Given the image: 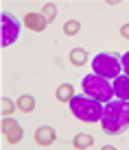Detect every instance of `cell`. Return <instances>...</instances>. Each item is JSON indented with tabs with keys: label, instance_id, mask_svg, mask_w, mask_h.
<instances>
[{
	"label": "cell",
	"instance_id": "7a4b0ae2",
	"mask_svg": "<svg viewBox=\"0 0 129 150\" xmlns=\"http://www.w3.org/2000/svg\"><path fill=\"white\" fill-rule=\"evenodd\" d=\"M68 107H70L72 115L79 122H85V124H99L101 113H103V102L94 100V98H90L85 94H79V96L75 94L68 100Z\"/></svg>",
	"mask_w": 129,
	"mask_h": 150
},
{
	"label": "cell",
	"instance_id": "30bf717a",
	"mask_svg": "<svg viewBox=\"0 0 129 150\" xmlns=\"http://www.w3.org/2000/svg\"><path fill=\"white\" fill-rule=\"evenodd\" d=\"M15 109L18 111H22V113H31L35 109V96H31V94H22L15 100Z\"/></svg>",
	"mask_w": 129,
	"mask_h": 150
},
{
	"label": "cell",
	"instance_id": "6da1fadb",
	"mask_svg": "<svg viewBox=\"0 0 129 150\" xmlns=\"http://www.w3.org/2000/svg\"><path fill=\"white\" fill-rule=\"evenodd\" d=\"M101 128L105 135H120L129 128V107L120 98H112L103 105L101 113Z\"/></svg>",
	"mask_w": 129,
	"mask_h": 150
},
{
	"label": "cell",
	"instance_id": "4fadbf2b",
	"mask_svg": "<svg viewBox=\"0 0 129 150\" xmlns=\"http://www.w3.org/2000/svg\"><path fill=\"white\" fill-rule=\"evenodd\" d=\"M68 59H70L72 65H83L85 61H87V50H83V48H72L70 54H68Z\"/></svg>",
	"mask_w": 129,
	"mask_h": 150
},
{
	"label": "cell",
	"instance_id": "9a60e30c",
	"mask_svg": "<svg viewBox=\"0 0 129 150\" xmlns=\"http://www.w3.org/2000/svg\"><path fill=\"white\" fill-rule=\"evenodd\" d=\"M0 111H2L4 115H11V113L15 111V102L11 100V98H2V100H0Z\"/></svg>",
	"mask_w": 129,
	"mask_h": 150
},
{
	"label": "cell",
	"instance_id": "5b68a950",
	"mask_svg": "<svg viewBox=\"0 0 129 150\" xmlns=\"http://www.w3.org/2000/svg\"><path fill=\"white\" fill-rule=\"evenodd\" d=\"M20 30H22V24L13 18L11 13H0V46L2 48H9L13 46L20 37Z\"/></svg>",
	"mask_w": 129,
	"mask_h": 150
},
{
	"label": "cell",
	"instance_id": "ba28073f",
	"mask_svg": "<svg viewBox=\"0 0 129 150\" xmlns=\"http://www.w3.org/2000/svg\"><path fill=\"white\" fill-rule=\"evenodd\" d=\"M22 22H24V26H27V28L35 30V33H42V30H46V26H48L46 18H44L42 13H35V11H29V13H24Z\"/></svg>",
	"mask_w": 129,
	"mask_h": 150
},
{
	"label": "cell",
	"instance_id": "2e32d148",
	"mask_svg": "<svg viewBox=\"0 0 129 150\" xmlns=\"http://www.w3.org/2000/svg\"><path fill=\"white\" fill-rule=\"evenodd\" d=\"M79 28H81V24L77 22V20H68V22L64 24V33H66V35H70V37L79 33Z\"/></svg>",
	"mask_w": 129,
	"mask_h": 150
},
{
	"label": "cell",
	"instance_id": "277c9868",
	"mask_svg": "<svg viewBox=\"0 0 129 150\" xmlns=\"http://www.w3.org/2000/svg\"><path fill=\"white\" fill-rule=\"evenodd\" d=\"M92 72L99 76H105V79H116L120 74V59L114 54H107V52H101L92 59Z\"/></svg>",
	"mask_w": 129,
	"mask_h": 150
},
{
	"label": "cell",
	"instance_id": "9c48e42d",
	"mask_svg": "<svg viewBox=\"0 0 129 150\" xmlns=\"http://www.w3.org/2000/svg\"><path fill=\"white\" fill-rule=\"evenodd\" d=\"M112 89H114V98H120V100H129V76L118 74L116 79H112Z\"/></svg>",
	"mask_w": 129,
	"mask_h": 150
},
{
	"label": "cell",
	"instance_id": "3957f363",
	"mask_svg": "<svg viewBox=\"0 0 129 150\" xmlns=\"http://www.w3.org/2000/svg\"><path fill=\"white\" fill-rule=\"evenodd\" d=\"M81 89H83L85 96L94 98V100H99L105 105L107 100H112L114 98V89H112V81L105 79V76H99V74H87L81 79Z\"/></svg>",
	"mask_w": 129,
	"mask_h": 150
},
{
	"label": "cell",
	"instance_id": "ac0fdd59",
	"mask_svg": "<svg viewBox=\"0 0 129 150\" xmlns=\"http://www.w3.org/2000/svg\"><path fill=\"white\" fill-rule=\"evenodd\" d=\"M120 35H123L125 39H129V22H127V24H123V26H120Z\"/></svg>",
	"mask_w": 129,
	"mask_h": 150
},
{
	"label": "cell",
	"instance_id": "7c38bea8",
	"mask_svg": "<svg viewBox=\"0 0 129 150\" xmlns=\"http://www.w3.org/2000/svg\"><path fill=\"white\" fill-rule=\"evenodd\" d=\"M72 146L77 150H85V148H92L94 146V137L87 135V133H79L75 139H72Z\"/></svg>",
	"mask_w": 129,
	"mask_h": 150
},
{
	"label": "cell",
	"instance_id": "e0dca14e",
	"mask_svg": "<svg viewBox=\"0 0 129 150\" xmlns=\"http://www.w3.org/2000/svg\"><path fill=\"white\" fill-rule=\"evenodd\" d=\"M120 70H123L125 76H129V50L123 52V57H120Z\"/></svg>",
	"mask_w": 129,
	"mask_h": 150
},
{
	"label": "cell",
	"instance_id": "52a82bcc",
	"mask_svg": "<svg viewBox=\"0 0 129 150\" xmlns=\"http://www.w3.org/2000/svg\"><path fill=\"white\" fill-rule=\"evenodd\" d=\"M33 139H35V144H37V146L48 148V146H53V144L57 142V133H55L53 126H39V128H35Z\"/></svg>",
	"mask_w": 129,
	"mask_h": 150
},
{
	"label": "cell",
	"instance_id": "d6986e66",
	"mask_svg": "<svg viewBox=\"0 0 129 150\" xmlns=\"http://www.w3.org/2000/svg\"><path fill=\"white\" fill-rule=\"evenodd\" d=\"M127 107H129V100H127Z\"/></svg>",
	"mask_w": 129,
	"mask_h": 150
},
{
	"label": "cell",
	"instance_id": "8fae6325",
	"mask_svg": "<svg viewBox=\"0 0 129 150\" xmlns=\"http://www.w3.org/2000/svg\"><path fill=\"white\" fill-rule=\"evenodd\" d=\"M72 96H75V87H72L70 83H61L57 87V91H55V98H57L59 102H68Z\"/></svg>",
	"mask_w": 129,
	"mask_h": 150
},
{
	"label": "cell",
	"instance_id": "5bb4252c",
	"mask_svg": "<svg viewBox=\"0 0 129 150\" xmlns=\"http://www.w3.org/2000/svg\"><path fill=\"white\" fill-rule=\"evenodd\" d=\"M39 13H42L44 18H46V22H53V20L57 18V7H55L53 2H46L44 7H42V11H39Z\"/></svg>",
	"mask_w": 129,
	"mask_h": 150
},
{
	"label": "cell",
	"instance_id": "8992f818",
	"mask_svg": "<svg viewBox=\"0 0 129 150\" xmlns=\"http://www.w3.org/2000/svg\"><path fill=\"white\" fill-rule=\"evenodd\" d=\"M0 133L4 135V139H7L11 146L20 144V142H22V137H24V128L20 126V124L15 122L11 115H7L2 122H0Z\"/></svg>",
	"mask_w": 129,
	"mask_h": 150
}]
</instances>
